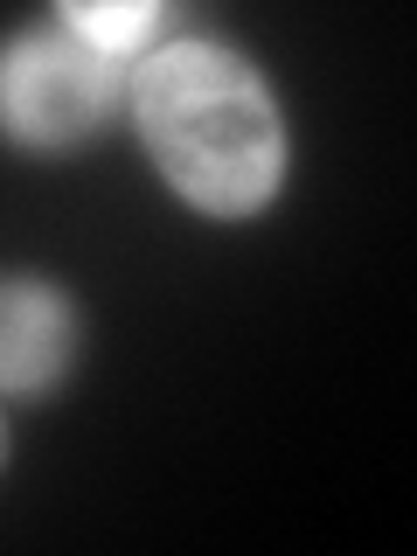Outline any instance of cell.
Masks as SVG:
<instances>
[{"label":"cell","instance_id":"1","mask_svg":"<svg viewBox=\"0 0 417 556\" xmlns=\"http://www.w3.org/2000/svg\"><path fill=\"white\" fill-rule=\"evenodd\" d=\"M139 118L161 167L202 208H251L278 181V112L223 49H161L139 77Z\"/></svg>","mask_w":417,"mask_h":556},{"label":"cell","instance_id":"2","mask_svg":"<svg viewBox=\"0 0 417 556\" xmlns=\"http://www.w3.org/2000/svg\"><path fill=\"white\" fill-rule=\"evenodd\" d=\"M112 70L77 28H35L0 56V118L22 139H70L104 112Z\"/></svg>","mask_w":417,"mask_h":556},{"label":"cell","instance_id":"3","mask_svg":"<svg viewBox=\"0 0 417 556\" xmlns=\"http://www.w3.org/2000/svg\"><path fill=\"white\" fill-rule=\"evenodd\" d=\"M70 355V306L42 286H0V382L35 390Z\"/></svg>","mask_w":417,"mask_h":556},{"label":"cell","instance_id":"4","mask_svg":"<svg viewBox=\"0 0 417 556\" xmlns=\"http://www.w3.org/2000/svg\"><path fill=\"white\" fill-rule=\"evenodd\" d=\"M147 22H153L147 8H112V14H104V8H77V14H70V28H77L91 49H98V42H112V49H118V42H132V35L147 28Z\"/></svg>","mask_w":417,"mask_h":556}]
</instances>
